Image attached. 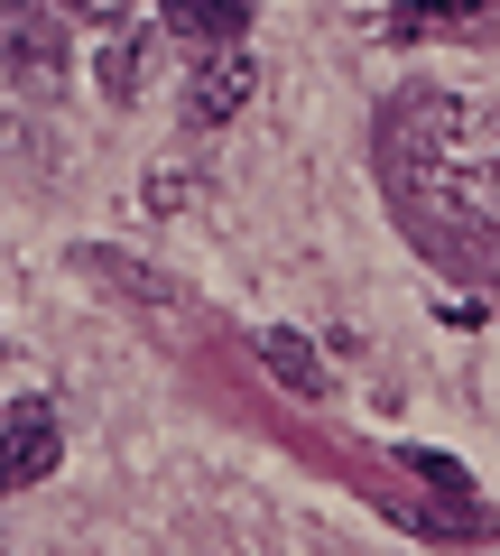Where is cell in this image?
Segmentation results:
<instances>
[{"label": "cell", "mask_w": 500, "mask_h": 556, "mask_svg": "<svg viewBox=\"0 0 500 556\" xmlns=\"http://www.w3.org/2000/svg\"><path fill=\"white\" fill-rule=\"evenodd\" d=\"M381 177L408 232L445 260H500V112L418 93L381 121Z\"/></svg>", "instance_id": "cell-1"}, {"label": "cell", "mask_w": 500, "mask_h": 556, "mask_svg": "<svg viewBox=\"0 0 500 556\" xmlns=\"http://www.w3.org/2000/svg\"><path fill=\"white\" fill-rule=\"evenodd\" d=\"M0 65H10L28 93H56V84L75 75L65 10H47V0H0Z\"/></svg>", "instance_id": "cell-2"}, {"label": "cell", "mask_w": 500, "mask_h": 556, "mask_svg": "<svg viewBox=\"0 0 500 556\" xmlns=\"http://www.w3.org/2000/svg\"><path fill=\"white\" fill-rule=\"evenodd\" d=\"M251 93H260V65H251V47H204L195 75H185V121H195V130H222V121L251 112Z\"/></svg>", "instance_id": "cell-3"}, {"label": "cell", "mask_w": 500, "mask_h": 556, "mask_svg": "<svg viewBox=\"0 0 500 556\" xmlns=\"http://www.w3.org/2000/svg\"><path fill=\"white\" fill-rule=\"evenodd\" d=\"M65 464V427L47 399H20L10 408V427H0V492H28V482H47Z\"/></svg>", "instance_id": "cell-4"}, {"label": "cell", "mask_w": 500, "mask_h": 556, "mask_svg": "<svg viewBox=\"0 0 500 556\" xmlns=\"http://www.w3.org/2000/svg\"><path fill=\"white\" fill-rule=\"evenodd\" d=\"M158 20L185 47H241L251 38V0H158Z\"/></svg>", "instance_id": "cell-5"}, {"label": "cell", "mask_w": 500, "mask_h": 556, "mask_svg": "<svg viewBox=\"0 0 500 556\" xmlns=\"http://www.w3.org/2000/svg\"><path fill=\"white\" fill-rule=\"evenodd\" d=\"M75 269H84V278H102V288H112V298H130V306H177V278H158L149 260L112 251V241H93V251H75Z\"/></svg>", "instance_id": "cell-6"}, {"label": "cell", "mask_w": 500, "mask_h": 556, "mask_svg": "<svg viewBox=\"0 0 500 556\" xmlns=\"http://www.w3.org/2000/svg\"><path fill=\"white\" fill-rule=\"evenodd\" d=\"M251 353H260V362H269V380H279V390H297V399H324V380H334L297 325H260V334H251Z\"/></svg>", "instance_id": "cell-7"}, {"label": "cell", "mask_w": 500, "mask_h": 556, "mask_svg": "<svg viewBox=\"0 0 500 556\" xmlns=\"http://www.w3.org/2000/svg\"><path fill=\"white\" fill-rule=\"evenodd\" d=\"M491 0H408V10H389V38H426V28H454V20H482Z\"/></svg>", "instance_id": "cell-8"}, {"label": "cell", "mask_w": 500, "mask_h": 556, "mask_svg": "<svg viewBox=\"0 0 500 556\" xmlns=\"http://www.w3.org/2000/svg\"><path fill=\"white\" fill-rule=\"evenodd\" d=\"M140 75H149V38H112L102 47V93L112 102H140Z\"/></svg>", "instance_id": "cell-9"}, {"label": "cell", "mask_w": 500, "mask_h": 556, "mask_svg": "<svg viewBox=\"0 0 500 556\" xmlns=\"http://www.w3.org/2000/svg\"><path fill=\"white\" fill-rule=\"evenodd\" d=\"M399 464H408V473H418V482H436L445 501H463V492H473V473H463L454 455H436V445H399Z\"/></svg>", "instance_id": "cell-10"}, {"label": "cell", "mask_w": 500, "mask_h": 556, "mask_svg": "<svg viewBox=\"0 0 500 556\" xmlns=\"http://www.w3.org/2000/svg\"><path fill=\"white\" fill-rule=\"evenodd\" d=\"M195 167H149V186H140V204L149 214H185V204H195Z\"/></svg>", "instance_id": "cell-11"}, {"label": "cell", "mask_w": 500, "mask_h": 556, "mask_svg": "<svg viewBox=\"0 0 500 556\" xmlns=\"http://www.w3.org/2000/svg\"><path fill=\"white\" fill-rule=\"evenodd\" d=\"M47 10H65V20H93V10H102V0H47Z\"/></svg>", "instance_id": "cell-12"}]
</instances>
